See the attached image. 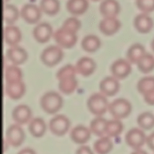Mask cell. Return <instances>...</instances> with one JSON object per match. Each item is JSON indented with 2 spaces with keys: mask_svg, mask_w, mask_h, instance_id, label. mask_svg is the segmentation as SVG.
Here are the masks:
<instances>
[{
  "mask_svg": "<svg viewBox=\"0 0 154 154\" xmlns=\"http://www.w3.org/2000/svg\"><path fill=\"white\" fill-rule=\"evenodd\" d=\"M107 120L100 116L93 119L90 123V129L95 135L99 137L103 136L105 133V125Z\"/></svg>",
  "mask_w": 154,
  "mask_h": 154,
  "instance_id": "obj_31",
  "label": "cell"
},
{
  "mask_svg": "<svg viewBox=\"0 0 154 154\" xmlns=\"http://www.w3.org/2000/svg\"><path fill=\"white\" fill-rule=\"evenodd\" d=\"M145 54V48L143 45L138 43L134 44L126 51V59L129 63L135 64Z\"/></svg>",
  "mask_w": 154,
  "mask_h": 154,
  "instance_id": "obj_24",
  "label": "cell"
},
{
  "mask_svg": "<svg viewBox=\"0 0 154 154\" xmlns=\"http://www.w3.org/2000/svg\"><path fill=\"white\" fill-rule=\"evenodd\" d=\"M8 1H9V0H3V2H4L5 4L6 2H8Z\"/></svg>",
  "mask_w": 154,
  "mask_h": 154,
  "instance_id": "obj_45",
  "label": "cell"
},
{
  "mask_svg": "<svg viewBox=\"0 0 154 154\" xmlns=\"http://www.w3.org/2000/svg\"><path fill=\"white\" fill-rule=\"evenodd\" d=\"M134 26L140 33H148L153 26V20L146 13L136 15L134 19Z\"/></svg>",
  "mask_w": 154,
  "mask_h": 154,
  "instance_id": "obj_17",
  "label": "cell"
},
{
  "mask_svg": "<svg viewBox=\"0 0 154 154\" xmlns=\"http://www.w3.org/2000/svg\"><path fill=\"white\" fill-rule=\"evenodd\" d=\"M146 144L150 150L154 151V132L146 137Z\"/></svg>",
  "mask_w": 154,
  "mask_h": 154,
  "instance_id": "obj_40",
  "label": "cell"
},
{
  "mask_svg": "<svg viewBox=\"0 0 154 154\" xmlns=\"http://www.w3.org/2000/svg\"><path fill=\"white\" fill-rule=\"evenodd\" d=\"M108 111L114 119L120 120L127 117L131 112L132 106L129 101L120 98L113 101L108 105Z\"/></svg>",
  "mask_w": 154,
  "mask_h": 154,
  "instance_id": "obj_4",
  "label": "cell"
},
{
  "mask_svg": "<svg viewBox=\"0 0 154 154\" xmlns=\"http://www.w3.org/2000/svg\"><path fill=\"white\" fill-rule=\"evenodd\" d=\"M136 64L140 72L144 74L149 73L154 69V57L150 54H145Z\"/></svg>",
  "mask_w": 154,
  "mask_h": 154,
  "instance_id": "obj_29",
  "label": "cell"
},
{
  "mask_svg": "<svg viewBox=\"0 0 154 154\" xmlns=\"http://www.w3.org/2000/svg\"><path fill=\"white\" fill-rule=\"evenodd\" d=\"M90 129L82 125L75 126L70 131V138L75 143L83 144L87 142L90 138Z\"/></svg>",
  "mask_w": 154,
  "mask_h": 154,
  "instance_id": "obj_19",
  "label": "cell"
},
{
  "mask_svg": "<svg viewBox=\"0 0 154 154\" xmlns=\"http://www.w3.org/2000/svg\"><path fill=\"white\" fill-rule=\"evenodd\" d=\"M92 1H93V2H97V1H99V0H92Z\"/></svg>",
  "mask_w": 154,
  "mask_h": 154,
  "instance_id": "obj_46",
  "label": "cell"
},
{
  "mask_svg": "<svg viewBox=\"0 0 154 154\" xmlns=\"http://www.w3.org/2000/svg\"><path fill=\"white\" fill-rule=\"evenodd\" d=\"M125 141L128 146L134 150L140 149L146 142V135L141 129L138 128L130 129L125 135Z\"/></svg>",
  "mask_w": 154,
  "mask_h": 154,
  "instance_id": "obj_7",
  "label": "cell"
},
{
  "mask_svg": "<svg viewBox=\"0 0 154 154\" xmlns=\"http://www.w3.org/2000/svg\"><path fill=\"white\" fill-rule=\"evenodd\" d=\"M135 4L143 13L148 14L154 11V0H135Z\"/></svg>",
  "mask_w": 154,
  "mask_h": 154,
  "instance_id": "obj_38",
  "label": "cell"
},
{
  "mask_svg": "<svg viewBox=\"0 0 154 154\" xmlns=\"http://www.w3.org/2000/svg\"><path fill=\"white\" fill-rule=\"evenodd\" d=\"M40 105L47 114H55L62 108L63 98L57 92H47L41 97Z\"/></svg>",
  "mask_w": 154,
  "mask_h": 154,
  "instance_id": "obj_1",
  "label": "cell"
},
{
  "mask_svg": "<svg viewBox=\"0 0 154 154\" xmlns=\"http://www.w3.org/2000/svg\"><path fill=\"white\" fill-rule=\"evenodd\" d=\"M120 10L117 0H103L99 5V11L103 17H116Z\"/></svg>",
  "mask_w": 154,
  "mask_h": 154,
  "instance_id": "obj_16",
  "label": "cell"
},
{
  "mask_svg": "<svg viewBox=\"0 0 154 154\" xmlns=\"http://www.w3.org/2000/svg\"><path fill=\"white\" fill-rule=\"evenodd\" d=\"M81 47L84 51L88 53H93L100 47V39L94 35H87L81 41Z\"/></svg>",
  "mask_w": 154,
  "mask_h": 154,
  "instance_id": "obj_25",
  "label": "cell"
},
{
  "mask_svg": "<svg viewBox=\"0 0 154 154\" xmlns=\"http://www.w3.org/2000/svg\"><path fill=\"white\" fill-rule=\"evenodd\" d=\"M48 126L51 133L57 136H63L69 130L70 122L63 114H57L51 119Z\"/></svg>",
  "mask_w": 154,
  "mask_h": 154,
  "instance_id": "obj_6",
  "label": "cell"
},
{
  "mask_svg": "<svg viewBox=\"0 0 154 154\" xmlns=\"http://www.w3.org/2000/svg\"><path fill=\"white\" fill-rule=\"evenodd\" d=\"M77 73L76 68L71 64H67L57 71L56 77L60 81V79L68 77H75Z\"/></svg>",
  "mask_w": 154,
  "mask_h": 154,
  "instance_id": "obj_36",
  "label": "cell"
},
{
  "mask_svg": "<svg viewBox=\"0 0 154 154\" xmlns=\"http://www.w3.org/2000/svg\"><path fill=\"white\" fill-rule=\"evenodd\" d=\"M6 141L12 147H19L23 142L25 133L19 124H11L6 130Z\"/></svg>",
  "mask_w": 154,
  "mask_h": 154,
  "instance_id": "obj_8",
  "label": "cell"
},
{
  "mask_svg": "<svg viewBox=\"0 0 154 154\" xmlns=\"http://www.w3.org/2000/svg\"><path fill=\"white\" fill-rule=\"evenodd\" d=\"M29 132L32 136L35 138H40L45 134L46 130V124L43 119L40 117H35L29 122L28 124Z\"/></svg>",
  "mask_w": 154,
  "mask_h": 154,
  "instance_id": "obj_23",
  "label": "cell"
},
{
  "mask_svg": "<svg viewBox=\"0 0 154 154\" xmlns=\"http://www.w3.org/2000/svg\"><path fill=\"white\" fill-rule=\"evenodd\" d=\"M154 89V77L146 76L141 78L137 83V90L141 94L144 95Z\"/></svg>",
  "mask_w": 154,
  "mask_h": 154,
  "instance_id": "obj_35",
  "label": "cell"
},
{
  "mask_svg": "<svg viewBox=\"0 0 154 154\" xmlns=\"http://www.w3.org/2000/svg\"><path fill=\"white\" fill-rule=\"evenodd\" d=\"M19 17L18 9L14 5L5 4L3 7V20L8 25H12Z\"/></svg>",
  "mask_w": 154,
  "mask_h": 154,
  "instance_id": "obj_27",
  "label": "cell"
},
{
  "mask_svg": "<svg viewBox=\"0 0 154 154\" xmlns=\"http://www.w3.org/2000/svg\"><path fill=\"white\" fill-rule=\"evenodd\" d=\"M66 10L73 15H81L86 12L89 7L87 0H67Z\"/></svg>",
  "mask_w": 154,
  "mask_h": 154,
  "instance_id": "obj_22",
  "label": "cell"
},
{
  "mask_svg": "<svg viewBox=\"0 0 154 154\" xmlns=\"http://www.w3.org/2000/svg\"><path fill=\"white\" fill-rule=\"evenodd\" d=\"M17 154H36V153L32 148H29V147H26V148H23L21 150H20V151Z\"/></svg>",
  "mask_w": 154,
  "mask_h": 154,
  "instance_id": "obj_42",
  "label": "cell"
},
{
  "mask_svg": "<svg viewBox=\"0 0 154 154\" xmlns=\"http://www.w3.org/2000/svg\"><path fill=\"white\" fill-rule=\"evenodd\" d=\"M40 8L46 14L53 16L60 11V2L58 0H40Z\"/></svg>",
  "mask_w": 154,
  "mask_h": 154,
  "instance_id": "obj_32",
  "label": "cell"
},
{
  "mask_svg": "<svg viewBox=\"0 0 154 154\" xmlns=\"http://www.w3.org/2000/svg\"><path fill=\"white\" fill-rule=\"evenodd\" d=\"M120 84L114 76H108L100 81L99 90L101 93L106 96H112L118 92Z\"/></svg>",
  "mask_w": 154,
  "mask_h": 154,
  "instance_id": "obj_13",
  "label": "cell"
},
{
  "mask_svg": "<svg viewBox=\"0 0 154 154\" xmlns=\"http://www.w3.org/2000/svg\"><path fill=\"white\" fill-rule=\"evenodd\" d=\"M111 72L117 79H123L131 72L129 62L124 59H118L115 60L111 66Z\"/></svg>",
  "mask_w": 154,
  "mask_h": 154,
  "instance_id": "obj_10",
  "label": "cell"
},
{
  "mask_svg": "<svg viewBox=\"0 0 154 154\" xmlns=\"http://www.w3.org/2000/svg\"><path fill=\"white\" fill-rule=\"evenodd\" d=\"M5 79L6 83L22 81V72L20 69L16 65L7 66L5 71Z\"/></svg>",
  "mask_w": 154,
  "mask_h": 154,
  "instance_id": "obj_34",
  "label": "cell"
},
{
  "mask_svg": "<svg viewBox=\"0 0 154 154\" xmlns=\"http://www.w3.org/2000/svg\"><path fill=\"white\" fill-rule=\"evenodd\" d=\"M75 68L78 74L87 77L93 73L96 69V63L90 57H83L77 61Z\"/></svg>",
  "mask_w": 154,
  "mask_h": 154,
  "instance_id": "obj_20",
  "label": "cell"
},
{
  "mask_svg": "<svg viewBox=\"0 0 154 154\" xmlns=\"http://www.w3.org/2000/svg\"><path fill=\"white\" fill-rule=\"evenodd\" d=\"M53 29L51 26L46 22L37 24L32 30L34 38L39 43H45L51 38Z\"/></svg>",
  "mask_w": 154,
  "mask_h": 154,
  "instance_id": "obj_11",
  "label": "cell"
},
{
  "mask_svg": "<svg viewBox=\"0 0 154 154\" xmlns=\"http://www.w3.org/2000/svg\"><path fill=\"white\" fill-rule=\"evenodd\" d=\"M120 26L121 23L116 17H104L99 24V30L105 35H112L118 31Z\"/></svg>",
  "mask_w": 154,
  "mask_h": 154,
  "instance_id": "obj_14",
  "label": "cell"
},
{
  "mask_svg": "<svg viewBox=\"0 0 154 154\" xmlns=\"http://www.w3.org/2000/svg\"><path fill=\"white\" fill-rule=\"evenodd\" d=\"M53 37L58 46L67 49L75 46L77 42L76 33L72 32L63 27L56 30Z\"/></svg>",
  "mask_w": 154,
  "mask_h": 154,
  "instance_id": "obj_5",
  "label": "cell"
},
{
  "mask_svg": "<svg viewBox=\"0 0 154 154\" xmlns=\"http://www.w3.org/2000/svg\"><path fill=\"white\" fill-rule=\"evenodd\" d=\"M151 48L152 50H153V51L154 52V38L152 40L151 42Z\"/></svg>",
  "mask_w": 154,
  "mask_h": 154,
  "instance_id": "obj_44",
  "label": "cell"
},
{
  "mask_svg": "<svg viewBox=\"0 0 154 154\" xmlns=\"http://www.w3.org/2000/svg\"><path fill=\"white\" fill-rule=\"evenodd\" d=\"M143 97L146 103L150 105H154V89L144 93L143 95Z\"/></svg>",
  "mask_w": 154,
  "mask_h": 154,
  "instance_id": "obj_39",
  "label": "cell"
},
{
  "mask_svg": "<svg viewBox=\"0 0 154 154\" xmlns=\"http://www.w3.org/2000/svg\"><path fill=\"white\" fill-rule=\"evenodd\" d=\"M75 154H93L88 146H81L76 150Z\"/></svg>",
  "mask_w": 154,
  "mask_h": 154,
  "instance_id": "obj_41",
  "label": "cell"
},
{
  "mask_svg": "<svg viewBox=\"0 0 154 154\" xmlns=\"http://www.w3.org/2000/svg\"><path fill=\"white\" fill-rule=\"evenodd\" d=\"M14 121L19 125H23L30 121L32 117V111L26 105H19L15 107L11 113Z\"/></svg>",
  "mask_w": 154,
  "mask_h": 154,
  "instance_id": "obj_12",
  "label": "cell"
},
{
  "mask_svg": "<svg viewBox=\"0 0 154 154\" xmlns=\"http://www.w3.org/2000/svg\"><path fill=\"white\" fill-rule=\"evenodd\" d=\"M6 57L14 65H20L27 59V53L23 48L19 46H11L6 51Z\"/></svg>",
  "mask_w": 154,
  "mask_h": 154,
  "instance_id": "obj_18",
  "label": "cell"
},
{
  "mask_svg": "<svg viewBox=\"0 0 154 154\" xmlns=\"http://www.w3.org/2000/svg\"><path fill=\"white\" fill-rule=\"evenodd\" d=\"M131 154H147V153L144 150H141V149H137V150H135V151L132 152Z\"/></svg>",
  "mask_w": 154,
  "mask_h": 154,
  "instance_id": "obj_43",
  "label": "cell"
},
{
  "mask_svg": "<svg viewBox=\"0 0 154 154\" xmlns=\"http://www.w3.org/2000/svg\"><path fill=\"white\" fill-rule=\"evenodd\" d=\"M63 57V51L60 46L50 45L42 51L40 59L48 67H53L60 63Z\"/></svg>",
  "mask_w": 154,
  "mask_h": 154,
  "instance_id": "obj_3",
  "label": "cell"
},
{
  "mask_svg": "<svg viewBox=\"0 0 154 154\" xmlns=\"http://www.w3.org/2000/svg\"><path fill=\"white\" fill-rule=\"evenodd\" d=\"M62 27L72 32L76 33L81 27V22L78 18L72 17L67 18L63 22Z\"/></svg>",
  "mask_w": 154,
  "mask_h": 154,
  "instance_id": "obj_37",
  "label": "cell"
},
{
  "mask_svg": "<svg viewBox=\"0 0 154 154\" xmlns=\"http://www.w3.org/2000/svg\"><path fill=\"white\" fill-rule=\"evenodd\" d=\"M123 129V126L120 120H107L105 125V134L108 137H117L120 135Z\"/></svg>",
  "mask_w": 154,
  "mask_h": 154,
  "instance_id": "obj_30",
  "label": "cell"
},
{
  "mask_svg": "<svg viewBox=\"0 0 154 154\" xmlns=\"http://www.w3.org/2000/svg\"><path fill=\"white\" fill-rule=\"evenodd\" d=\"M137 123L141 129L145 130L152 129L154 126V115L148 111L141 113L137 117Z\"/></svg>",
  "mask_w": 154,
  "mask_h": 154,
  "instance_id": "obj_33",
  "label": "cell"
},
{
  "mask_svg": "<svg viewBox=\"0 0 154 154\" xmlns=\"http://www.w3.org/2000/svg\"><path fill=\"white\" fill-rule=\"evenodd\" d=\"M113 147L112 141L108 136H102L93 144V149L98 154H107Z\"/></svg>",
  "mask_w": 154,
  "mask_h": 154,
  "instance_id": "obj_28",
  "label": "cell"
},
{
  "mask_svg": "<svg viewBox=\"0 0 154 154\" xmlns=\"http://www.w3.org/2000/svg\"><path fill=\"white\" fill-rule=\"evenodd\" d=\"M78 86V81L75 77H68L59 81V90L66 95H69L75 91Z\"/></svg>",
  "mask_w": 154,
  "mask_h": 154,
  "instance_id": "obj_26",
  "label": "cell"
},
{
  "mask_svg": "<svg viewBox=\"0 0 154 154\" xmlns=\"http://www.w3.org/2000/svg\"><path fill=\"white\" fill-rule=\"evenodd\" d=\"M41 8L34 4H25L20 9V16L27 23L35 24L41 18Z\"/></svg>",
  "mask_w": 154,
  "mask_h": 154,
  "instance_id": "obj_9",
  "label": "cell"
},
{
  "mask_svg": "<svg viewBox=\"0 0 154 154\" xmlns=\"http://www.w3.org/2000/svg\"><path fill=\"white\" fill-rule=\"evenodd\" d=\"M26 87L22 81L7 82L5 85L6 95L13 100H17L24 95Z\"/></svg>",
  "mask_w": 154,
  "mask_h": 154,
  "instance_id": "obj_15",
  "label": "cell"
},
{
  "mask_svg": "<svg viewBox=\"0 0 154 154\" xmlns=\"http://www.w3.org/2000/svg\"><path fill=\"white\" fill-rule=\"evenodd\" d=\"M87 105L90 113L96 116L105 114L108 108V100L102 93H93L90 95L87 102Z\"/></svg>",
  "mask_w": 154,
  "mask_h": 154,
  "instance_id": "obj_2",
  "label": "cell"
},
{
  "mask_svg": "<svg viewBox=\"0 0 154 154\" xmlns=\"http://www.w3.org/2000/svg\"><path fill=\"white\" fill-rule=\"evenodd\" d=\"M3 38L9 46H15L20 42L21 32L19 28L13 25H8L3 29Z\"/></svg>",
  "mask_w": 154,
  "mask_h": 154,
  "instance_id": "obj_21",
  "label": "cell"
}]
</instances>
